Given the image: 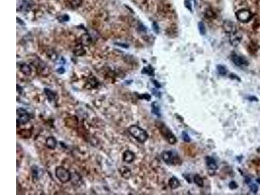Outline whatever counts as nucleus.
I'll use <instances>...</instances> for the list:
<instances>
[{
  "mask_svg": "<svg viewBox=\"0 0 260 195\" xmlns=\"http://www.w3.org/2000/svg\"><path fill=\"white\" fill-rule=\"evenodd\" d=\"M128 132L139 143H145L148 138L147 132L136 125H132L130 126L128 128Z\"/></svg>",
  "mask_w": 260,
  "mask_h": 195,
  "instance_id": "nucleus-1",
  "label": "nucleus"
},
{
  "mask_svg": "<svg viewBox=\"0 0 260 195\" xmlns=\"http://www.w3.org/2000/svg\"><path fill=\"white\" fill-rule=\"evenodd\" d=\"M156 127H157L159 131L162 135V136L164 137V139L167 141L168 143L170 144H174L176 143L177 139L174 136V135L172 133L168 127L162 122L158 121L156 122Z\"/></svg>",
  "mask_w": 260,
  "mask_h": 195,
  "instance_id": "nucleus-2",
  "label": "nucleus"
},
{
  "mask_svg": "<svg viewBox=\"0 0 260 195\" xmlns=\"http://www.w3.org/2000/svg\"><path fill=\"white\" fill-rule=\"evenodd\" d=\"M162 159L168 165H176L181 163L179 155L175 151L165 150L162 153Z\"/></svg>",
  "mask_w": 260,
  "mask_h": 195,
  "instance_id": "nucleus-3",
  "label": "nucleus"
},
{
  "mask_svg": "<svg viewBox=\"0 0 260 195\" xmlns=\"http://www.w3.org/2000/svg\"><path fill=\"white\" fill-rule=\"evenodd\" d=\"M55 176L61 183H67L70 181L72 176L68 169L62 166L57 167L55 169Z\"/></svg>",
  "mask_w": 260,
  "mask_h": 195,
  "instance_id": "nucleus-4",
  "label": "nucleus"
},
{
  "mask_svg": "<svg viewBox=\"0 0 260 195\" xmlns=\"http://www.w3.org/2000/svg\"><path fill=\"white\" fill-rule=\"evenodd\" d=\"M31 116L25 109L18 108L17 109V123L18 126L20 124H26L30 120Z\"/></svg>",
  "mask_w": 260,
  "mask_h": 195,
  "instance_id": "nucleus-5",
  "label": "nucleus"
},
{
  "mask_svg": "<svg viewBox=\"0 0 260 195\" xmlns=\"http://www.w3.org/2000/svg\"><path fill=\"white\" fill-rule=\"evenodd\" d=\"M236 18L241 22L246 23L249 21L252 18V14L249 11L246 9H242V10L238 11L236 13Z\"/></svg>",
  "mask_w": 260,
  "mask_h": 195,
  "instance_id": "nucleus-6",
  "label": "nucleus"
},
{
  "mask_svg": "<svg viewBox=\"0 0 260 195\" xmlns=\"http://www.w3.org/2000/svg\"><path fill=\"white\" fill-rule=\"evenodd\" d=\"M206 163L207 165V168H208V174L210 176L215 175L216 170L218 168V166L215 160L213 157L207 156L206 157Z\"/></svg>",
  "mask_w": 260,
  "mask_h": 195,
  "instance_id": "nucleus-7",
  "label": "nucleus"
},
{
  "mask_svg": "<svg viewBox=\"0 0 260 195\" xmlns=\"http://www.w3.org/2000/svg\"><path fill=\"white\" fill-rule=\"evenodd\" d=\"M231 59H232V61L234 63V64L237 66H247L249 64V62L247 61L246 59L235 54H233L231 55Z\"/></svg>",
  "mask_w": 260,
  "mask_h": 195,
  "instance_id": "nucleus-8",
  "label": "nucleus"
},
{
  "mask_svg": "<svg viewBox=\"0 0 260 195\" xmlns=\"http://www.w3.org/2000/svg\"><path fill=\"white\" fill-rule=\"evenodd\" d=\"M241 38H242L241 35L239 33L235 32V31L234 33H232V35L230 36V42L233 46L236 47L239 45L241 40Z\"/></svg>",
  "mask_w": 260,
  "mask_h": 195,
  "instance_id": "nucleus-9",
  "label": "nucleus"
},
{
  "mask_svg": "<svg viewBox=\"0 0 260 195\" xmlns=\"http://www.w3.org/2000/svg\"><path fill=\"white\" fill-rule=\"evenodd\" d=\"M122 159L124 162L127 163H131L133 162L135 159V155L133 152H132L130 150H126L123 153V156H122Z\"/></svg>",
  "mask_w": 260,
  "mask_h": 195,
  "instance_id": "nucleus-10",
  "label": "nucleus"
},
{
  "mask_svg": "<svg viewBox=\"0 0 260 195\" xmlns=\"http://www.w3.org/2000/svg\"><path fill=\"white\" fill-rule=\"evenodd\" d=\"M223 28L227 33H233L235 31L234 23L230 21H225L223 23Z\"/></svg>",
  "mask_w": 260,
  "mask_h": 195,
  "instance_id": "nucleus-11",
  "label": "nucleus"
},
{
  "mask_svg": "<svg viewBox=\"0 0 260 195\" xmlns=\"http://www.w3.org/2000/svg\"><path fill=\"white\" fill-rule=\"evenodd\" d=\"M47 147L51 150H54L57 145V141L54 137H48L46 141Z\"/></svg>",
  "mask_w": 260,
  "mask_h": 195,
  "instance_id": "nucleus-12",
  "label": "nucleus"
},
{
  "mask_svg": "<svg viewBox=\"0 0 260 195\" xmlns=\"http://www.w3.org/2000/svg\"><path fill=\"white\" fill-rule=\"evenodd\" d=\"M20 70L25 76H30L32 73V68L29 65L26 63H21L20 65Z\"/></svg>",
  "mask_w": 260,
  "mask_h": 195,
  "instance_id": "nucleus-13",
  "label": "nucleus"
},
{
  "mask_svg": "<svg viewBox=\"0 0 260 195\" xmlns=\"http://www.w3.org/2000/svg\"><path fill=\"white\" fill-rule=\"evenodd\" d=\"M81 44L83 46H88L92 42V38L90 35L88 33H85L81 37Z\"/></svg>",
  "mask_w": 260,
  "mask_h": 195,
  "instance_id": "nucleus-14",
  "label": "nucleus"
},
{
  "mask_svg": "<svg viewBox=\"0 0 260 195\" xmlns=\"http://www.w3.org/2000/svg\"><path fill=\"white\" fill-rule=\"evenodd\" d=\"M119 172L122 177L125 179H128L131 175V171L128 167L126 166H122L119 168Z\"/></svg>",
  "mask_w": 260,
  "mask_h": 195,
  "instance_id": "nucleus-15",
  "label": "nucleus"
},
{
  "mask_svg": "<svg viewBox=\"0 0 260 195\" xmlns=\"http://www.w3.org/2000/svg\"><path fill=\"white\" fill-rule=\"evenodd\" d=\"M168 185H169V186L171 189H176L178 187H179L180 184L178 178L175 176H173L170 178L169 181H168Z\"/></svg>",
  "mask_w": 260,
  "mask_h": 195,
  "instance_id": "nucleus-16",
  "label": "nucleus"
},
{
  "mask_svg": "<svg viewBox=\"0 0 260 195\" xmlns=\"http://www.w3.org/2000/svg\"><path fill=\"white\" fill-rule=\"evenodd\" d=\"M44 92L49 102H52L55 100V94L53 92L52 90H50V89L48 88H44Z\"/></svg>",
  "mask_w": 260,
  "mask_h": 195,
  "instance_id": "nucleus-17",
  "label": "nucleus"
},
{
  "mask_svg": "<svg viewBox=\"0 0 260 195\" xmlns=\"http://www.w3.org/2000/svg\"><path fill=\"white\" fill-rule=\"evenodd\" d=\"M46 54L48 55V58H49L50 60H52L53 61H56L58 58V55L56 53V52H55L54 50H48L46 52Z\"/></svg>",
  "mask_w": 260,
  "mask_h": 195,
  "instance_id": "nucleus-18",
  "label": "nucleus"
},
{
  "mask_svg": "<svg viewBox=\"0 0 260 195\" xmlns=\"http://www.w3.org/2000/svg\"><path fill=\"white\" fill-rule=\"evenodd\" d=\"M151 108H152V112L153 114H155L156 116L157 117H161L160 108L157 102H154L152 103V104H151Z\"/></svg>",
  "mask_w": 260,
  "mask_h": 195,
  "instance_id": "nucleus-19",
  "label": "nucleus"
},
{
  "mask_svg": "<svg viewBox=\"0 0 260 195\" xmlns=\"http://www.w3.org/2000/svg\"><path fill=\"white\" fill-rule=\"evenodd\" d=\"M194 182L195 184H196L197 186H198L199 187H204V180L200 177V176H199L198 174H196V175L194 176Z\"/></svg>",
  "mask_w": 260,
  "mask_h": 195,
  "instance_id": "nucleus-20",
  "label": "nucleus"
},
{
  "mask_svg": "<svg viewBox=\"0 0 260 195\" xmlns=\"http://www.w3.org/2000/svg\"><path fill=\"white\" fill-rule=\"evenodd\" d=\"M83 46L81 45V46H77L75 50H74V53L76 56H81L85 54V50H84V48H83Z\"/></svg>",
  "mask_w": 260,
  "mask_h": 195,
  "instance_id": "nucleus-21",
  "label": "nucleus"
},
{
  "mask_svg": "<svg viewBox=\"0 0 260 195\" xmlns=\"http://www.w3.org/2000/svg\"><path fill=\"white\" fill-rule=\"evenodd\" d=\"M216 68H217L218 72L220 76H224L226 75V74L228 73V70H227V68H226V67L223 66V65H222V64L217 65Z\"/></svg>",
  "mask_w": 260,
  "mask_h": 195,
  "instance_id": "nucleus-22",
  "label": "nucleus"
},
{
  "mask_svg": "<svg viewBox=\"0 0 260 195\" xmlns=\"http://www.w3.org/2000/svg\"><path fill=\"white\" fill-rule=\"evenodd\" d=\"M31 171H32V176L33 181L37 180L38 179V172H39L37 166H33L32 168H31Z\"/></svg>",
  "mask_w": 260,
  "mask_h": 195,
  "instance_id": "nucleus-23",
  "label": "nucleus"
},
{
  "mask_svg": "<svg viewBox=\"0 0 260 195\" xmlns=\"http://www.w3.org/2000/svg\"><path fill=\"white\" fill-rule=\"evenodd\" d=\"M142 73L148 74V76H154L153 69L151 68V66H148V67H144L143 70H142Z\"/></svg>",
  "mask_w": 260,
  "mask_h": 195,
  "instance_id": "nucleus-24",
  "label": "nucleus"
},
{
  "mask_svg": "<svg viewBox=\"0 0 260 195\" xmlns=\"http://www.w3.org/2000/svg\"><path fill=\"white\" fill-rule=\"evenodd\" d=\"M82 3V0H71L70 4L71 5L74 7V8H77V7H79Z\"/></svg>",
  "mask_w": 260,
  "mask_h": 195,
  "instance_id": "nucleus-25",
  "label": "nucleus"
},
{
  "mask_svg": "<svg viewBox=\"0 0 260 195\" xmlns=\"http://www.w3.org/2000/svg\"><path fill=\"white\" fill-rule=\"evenodd\" d=\"M198 29L200 34L202 35H204L206 34V27L204 24L202 22H199L198 23Z\"/></svg>",
  "mask_w": 260,
  "mask_h": 195,
  "instance_id": "nucleus-26",
  "label": "nucleus"
},
{
  "mask_svg": "<svg viewBox=\"0 0 260 195\" xmlns=\"http://www.w3.org/2000/svg\"><path fill=\"white\" fill-rule=\"evenodd\" d=\"M182 139H183V140H184L185 142H186V143H189V142H190V141H191V139H190L188 133H187L186 131L182 132Z\"/></svg>",
  "mask_w": 260,
  "mask_h": 195,
  "instance_id": "nucleus-27",
  "label": "nucleus"
},
{
  "mask_svg": "<svg viewBox=\"0 0 260 195\" xmlns=\"http://www.w3.org/2000/svg\"><path fill=\"white\" fill-rule=\"evenodd\" d=\"M57 19L61 21V22H64V21H67L69 20V16L66 14H64V15L59 16L57 17Z\"/></svg>",
  "mask_w": 260,
  "mask_h": 195,
  "instance_id": "nucleus-28",
  "label": "nucleus"
},
{
  "mask_svg": "<svg viewBox=\"0 0 260 195\" xmlns=\"http://www.w3.org/2000/svg\"><path fill=\"white\" fill-rule=\"evenodd\" d=\"M139 97L140 98H142V99L146 100L148 101H150L151 99V96L150 94H143L139 95Z\"/></svg>",
  "mask_w": 260,
  "mask_h": 195,
  "instance_id": "nucleus-29",
  "label": "nucleus"
},
{
  "mask_svg": "<svg viewBox=\"0 0 260 195\" xmlns=\"http://www.w3.org/2000/svg\"><path fill=\"white\" fill-rule=\"evenodd\" d=\"M184 4L187 9H189L190 11H192V5L191 2H190L189 0H185Z\"/></svg>",
  "mask_w": 260,
  "mask_h": 195,
  "instance_id": "nucleus-30",
  "label": "nucleus"
},
{
  "mask_svg": "<svg viewBox=\"0 0 260 195\" xmlns=\"http://www.w3.org/2000/svg\"><path fill=\"white\" fill-rule=\"evenodd\" d=\"M229 187L231 189H235L237 188L238 185L237 184V183L234 182V181H232L230 184H229Z\"/></svg>",
  "mask_w": 260,
  "mask_h": 195,
  "instance_id": "nucleus-31",
  "label": "nucleus"
},
{
  "mask_svg": "<svg viewBox=\"0 0 260 195\" xmlns=\"http://www.w3.org/2000/svg\"><path fill=\"white\" fill-rule=\"evenodd\" d=\"M250 190L254 193H256L257 191H258V187H257L256 184H252L250 185Z\"/></svg>",
  "mask_w": 260,
  "mask_h": 195,
  "instance_id": "nucleus-32",
  "label": "nucleus"
},
{
  "mask_svg": "<svg viewBox=\"0 0 260 195\" xmlns=\"http://www.w3.org/2000/svg\"><path fill=\"white\" fill-rule=\"evenodd\" d=\"M151 81H152V82L153 83V85H155V86L156 88H161V85H160V83L158 82L157 81H156V80H154V79H151Z\"/></svg>",
  "mask_w": 260,
  "mask_h": 195,
  "instance_id": "nucleus-33",
  "label": "nucleus"
},
{
  "mask_svg": "<svg viewBox=\"0 0 260 195\" xmlns=\"http://www.w3.org/2000/svg\"><path fill=\"white\" fill-rule=\"evenodd\" d=\"M153 30L155 31V33H159V27H158V25L156 23L154 22L153 23Z\"/></svg>",
  "mask_w": 260,
  "mask_h": 195,
  "instance_id": "nucleus-34",
  "label": "nucleus"
},
{
  "mask_svg": "<svg viewBox=\"0 0 260 195\" xmlns=\"http://www.w3.org/2000/svg\"><path fill=\"white\" fill-rule=\"evenodd\" d=\"M57 72H58L59 74H64V72H65V70H64V68H62V67H61V68H59V69H57Z\"/></svg>",
  "mask_w": 260,
  "mask_h": 195,
  "instance_id": "nucleus-35",
  "label": "nucleus"
},
{
  "mask_svg": "<svg viewBox=\"0 0 260 195\" xmlns=\"http://www.w3.org/2000/svg\"><path fill=\"white\" fill-rule=\"evenodd\" d=\"M17 20H18V21H18V23H20V24L21 23V24H22V25H24V23L23 22L22 20H20V19H19L18 18H17Z\"/></svg>",
  "mask_w": 260,
  "mask_h": 195,
  "instance_id": "nucleus-36",
  "label": "nucleus"
},
{
  "mask_svg": "<svg viewBox=\"0 0 260 195\" xmlns=\"http://www.w3.org/2000/svg\"><path fill=\"white\" fill-rule=\"evenodd\" d=\"M210 15H212V16H213V13H212V12H211V13ZM207 16H208V17H209H209H211V16H209V14H207Z\"/></svg>",
  "mask_w": 260,
  "mask_h": 195,
  "instance_id": "nucleus-37",
  "label": "nucleus"
}]
</instances>
